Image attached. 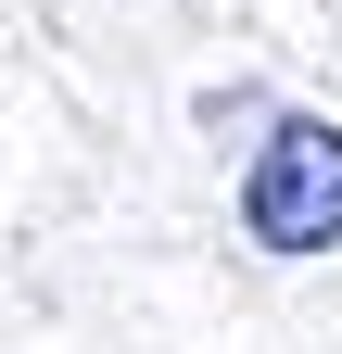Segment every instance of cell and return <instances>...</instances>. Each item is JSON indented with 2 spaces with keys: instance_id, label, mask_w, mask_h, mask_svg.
Masks as SVG:
<instances>
[{
  "instance_id": "cell-1",
  "label": "cell",
  "mask_w": 342,
  "mask_h": 354,
  "mask_svg": "<svg viewBox=\"0 0 342 354\" xmlns=\"http://www.w3.org/2000/svg\"><path fill=\"white\" fill-rule=\"evenodd\" d=\"M241 241L253 253H330L342 241V127L330 114L267 127V152L241 165Z\"/></svg>"
}]
</instances>
